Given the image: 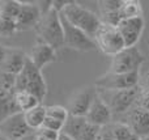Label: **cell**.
Segmentation results:
<instances>
[{"mask_svg":"<svg viewBox=\"0 0 149 140\" xmlns=\"http://www.w3.org/2000/svg\"><path fill=\"white\" fill-rule=\"evenodd\" d=\"M0 140H7V139H5V138H4V136H3V135H1V134H0Z\"/></svg>","mask_w":149,"mask_h":140,"instance_id":"cell-38","label":"cell"},{"mask_svg":"<svg viewBox=\"0 0 149 140\" xmlns=\"http://www.w3.org/2000/svg\"><path fill=\"white\" fill-rule=\"evenodd\" d=\"M15 83H16V75L0 71V91L15 93Z\"/></svg>","mask_w":149,"mask_h":140,"instance_id":"cell-25","label":"cell"},{"mask_svg":"<svg viewBox=\"0 0 149 140\" xmlns=\"http://www.w3.org/2000/svg\"><path fill=\"white\" fill-rule=\"evenodd\" d=\"M16 33H17V29H16L15 21L0 18V38H10Z\"/></svg>","mask_w":149,"mask_h":140,"instance_id":"cell-26","label":"cell"},{"mask_svg":"<svg viewBox=\"0 0 149 140\" xmlns=\"http://www.w3.org/2000/svg\"><path fill=\"white\" fill-rule=\"evenodd\" d=\"M46 117L52 118L55 120H59L62 123H65V120L70 117L67 107L60 106V105H51V106H46Z\"/></svg>","mask_w":149,"mask_h":140,"instance_id":"cell-22","label":"cell"},{"mask_svg":"<svg viewBox=\"0 0 149 140\" xmlns=\"http://www.w3.org/2000/svg\"><path fill=\"white\" fill-rule=\"evenodd\" d=\"M21 8V1L17 0H0V18L15 21Z\"/></svg>","mask_w":149,"mask_h":140,"instance_id":"cell-20","label":"cell"},{"mask_svg":"<svg viewBox=\"0 0 149 140\" xmlns=\"http://www.w3.org/2000/svg\"><path fill=\"white\" fill-rule=\"evenodd\" d=\"M97 140H114L113 138V131H111V123L101 127L100 132H98Z\"/></svg>","mask_w":149,"mask_h":140,"instance_id":"cell-31","label":"cell"},{"mask_svg":"<svg viewBox=\"0 0 149 140\" xmlns=\"http://www.w3.org/2000/svg\"><path fill=\"white\" fill-rule=\"evenodd\" d=\"M136 106L149 111V92H144V91L140 92L139 97H137V101H136Z\"/></svg>","mask_w":149,"mask_h":140,"instance_id":"cell-30","label":"cell"},{"mask_svg":"<svg viewBox=\"0 0 149 140\" xmlns=\"http://www.w3.org/2000/svg\"><path fill=\"white\" fill-rule=\"evenodd\" d=\"M60 13L67 18L68 22L72 24L74 28L80 29L88 37L94 39L95 34H97L98 29L101 26V20L98 17V15H95L94 12L82 7L81 4H79L76 1H70L63 8V10Z\"/></svg>","mask_w":149,"mask_h":140,"instance_id":"cell-2","label":"cell"},{"mask_svg":"<svg viewBox=\"0 0 149 140\" xmlns=\"http://www.w3.org/2000/svg\"><path fill=\"white\" fill-rule=\"evenodd\" d=\"M58 140H73V139L70 138L68 135H65V134L60 132V135H59V138H58Z\"/></svg>","mask_w":149,"mask_h":140,"instance_id":"cell-35","label":"cell"},{"mask_svg":"<svg viewBox=\"0 0 149 140\" xmlns=\"http://www.w3.org/2000/svg\"><path fill=\"white\" fill-rule=\"evenodd\" d=\"M122 18H136L143 17V7L137 0H124L122 5Z\"/></svg>","mask_w":149,"mask_h":140,"instance_id":"cell-21","label":"cell"},{"mask_svg":"<svg viewBox=\"0 0 149 140\" xmlns=\"http://www.w3.org/2000/svg\"><path fill=\"white\" fill-rule=\"evenodd\" d=\"M94 42L97 45V49H100L101 52L111 58L126 47L118 28L107 26L103 24H101L100 29L95 34Z\"/></svg>","mask_w":149,"mask_h":140,"instance_id":"cell-6","label":"cell"},{"mask_svg":"<svg viewBox=\"0 0 149 140\" xmlns=\"http://www.w3.org/2000/svg\"><path fill=\"white\" fill-rule=\"evenodd\" d=\"M4 54H5V46L0 45V64H1V60L4 58Z\"/></svg>","mask_w":149,"mask_h":140,"instance_id":"cell-34","label":"cell"},{"mask_svg":"<svg viewBox=\"0 0 149 140\" xmlns=\"http://www.w3.org/2000/svg\"><path fill=\"white\" fill-rule=\"evenodd\" d=\"M127 125L131 127L132 132L140 138L149 135V111L139 106L131 109L127 117Z\"/></svg>","mask_w":149,"mask_h":140,"instance_id":"cell-16","label":"cell"},{"mask_svg":"<svg viewBox=\"0 0 149 140\" xmlns=\"http://www.w3.org/2000/svg\"><path fill=\"white\" fill-rule=\"evenodd\" d=\"M145 58L136 46L124 47L122 51L111 58L110 72L113 73H130L140 71V67L144 64Z\"/></svg>","mask_w":149,"mask_h":140,"instance_id":"cell-4","label":"cell"},{"mask_svg":"<svg viewBox=\"0 0 149 140\" xmlns=\"http://www.w3.org/2000/svg\"><path fill=\"white\" fill-rule=\"evenodd\" d=\"M15 102H16V106H17L20 113H25V111H28V110H31V109H34V107H37L38 105H42L36 96H33L31 93H29V92H26V91L16 92Z\"/></svg>","mask_w":149,"mask_h":140,"instance_id":"cell-19","label":"cell"},{"mask_svg":"<svg viewBox=\"0 0 149 140\" xmlns=\"http://www.w3.org/2000/svg\"><path fill=\"white\" fill-rule=\"evenodd\" d=\"M144 92H149V73L145 76V80H144Z\"/></svg>","mask_w":149,"mask_h":140,"instance_id":"cell-33","label":"cell"},{"mask_svg":"<svg viewBox=\"0 0 149 140\" xmlns=\"http://www.w3.org/2000/svg\"><path fill=\"white\" fill-rule=\"evenodd\" d=\"M85 118L92 125H95L98 127H103V126L111 123V120H113V113L109 109L107 105L97 94V97L94 98V101H93L92 106H90L88 114L85 115Z\"/></svg>","mask_w":149,"mask_h":140,"instance_id":"cell-15","label":"cell"},{"mask_svg":"<svg viewBox=\"0 0 149 140\" xmlns=\"http://www.w3.org/2000/svg\"><path fill=\"white\" fill-rule=\"evenodd\" d=\"M97 94L103 102L109 106L114 114H123L132 109L137 101L140 94L139 86L131 89H122V91H102L97 89Z\"/></svg>","mask_w":149,"mask_h":140,"instance_id":"cell-3","label":"cell"},{"mask_svg":"<svg viewBox=\"0 0 149 140\" xmlns=\"http://www.w3.org/2000/svg\"><path fill=\"white\" fill-rule=\"evenodd\" d=\"M111 131H113L114 140H127L134 134L131 127L127 123H122V122L111 123Z\"/></svg>","mask_w":149,"mask_h":140,"instance_id":"cell-23","label":"cell"},{"mask_svg":"<svg viewBox=\"0 0 149 140\" xmlns=\"http://www.w3.org/2000/svg\"><path fill=\"white\" fill-rule=\"evenodd\" d=\"M140 81V71L130 73L106 72L94 81V86L102 91H122V89L136 88Z\"/></svg>","mask_w":149,"mask_h":140,"instance_id":"cell-5","label":"cell"},{"mask_svg":"<svg viewBox=\"0 0 149 140\" xmlns=\"http://www.w3.org/2000/svg\"><path fill=\"white\" fill-rule=\"evenodd\" d=\"M36 134L39 139H46V140H58L60 135V132H56V131L49 130V128H45V127L38 128L36 131Z\"/></svg>","mask_w":149,"mask_h":140,"instance_id":"cell-28","label":"cell"},{"mask_svg":"<svg viewBox=\"0 0 149 140\" xmlns=\"http://www.w3.org/2000/svg\"><path fill=\"white\" fill-rule=\"evenodd\" d=\"M28 58L39 71H42L47 64L56 62V50L43 42H37L31 47Z\"/></svg>","mask_w":149,"mask_h":140,"instance_id":"cell-14","label":"cell"},{"mask_svg":"<svg viewBox=\"0 0 149 140\" xmlns=\"http://www.w3.org/2000/svg\"><path fill=\"white\" fill-rule=\"evenodd\" d=\"M120 33L122 38L124 41L126 47H134L139 42L143 31L145 29V21L144 17H136V18H124L119 22L116 26Z\"/></svg>","mask_w":149,"mask_h":140,"instance_id":"cell-12","label":"cell"},{"mask_svg":"<svg viewBox=\"0 0 149 140\" xmlns=\"http://www.w3.org/2000/svg\"><path fill=\"white\" fill-rule=\"evenodd\" d=\"M124 0H100L97 3L98 9L101 13H109V12H116V10L122 9Z\"/></svg>","mask_w":149,"mask_h":140,"instance_id":"cell-24","label":"cell"},{"mask_svg":"<svg viewBox=\"0 0 149 140\" xmlns=\"http://www.w3.org/2000/svg\"><path fill=\"white\" fill-rule=\"evenodd\" d=\"M26 58L28 55L21 47L5 46V54L0 64V71L12 75H18L24 70Z\"/></svg>","mask_w":149,"mask_h":140,"instance_id":"cell-13","label":"cell"},{"mask_svg":"<svg viewBox=\"0 0 149 140\" xmlns=\"http://www.w3.org/2000/svg\"><path fill=\"white\" fill-rule=\"evenodd\" d=\"M41 10L37 1H21V8L17 17L15 18V25L17 31H28L34 29L41 20Z\"/></svg>","mask_w":149,"mask_h":140,"instance_id":"cell-11","label":"cell"},{"mask_svg":"<svg viewBox=\"0 0 149 140\" xmlns=\"http://www.w3.org/2000/svg\"><path fill=\"white\" fill-rule=\"evenodd\" d=\"M34 30L38 37V42H43L54 50L64 47V33L60 21V13L54 7L41 16V20L38 21Z\"/></svg>","mask_w":149,"mask_h":140,"instance_id":"cell-1","label":"cell"},{"mask_svg":"<svg viewBox=\"0 0 149 140\" xmlns=\"http://www.w3.org/2000/svg\"><path fill=\"white\" fill-rule=\"evenodd\" d=\"M60 21H62L63 33H64V47H68V49H72L81 52L93 51V50L97 49V45H95L94 39L88 37L80 29L74 28L72 24L68 22L67 18L62 13H60Z\"/></svg>","mask_w":149,"mask_h":140,"instance_id":"cell-7","label":"cell"},{"mask_svg":"<svg viewBox=\"0 0 149 140\" xmlns=\"http://www.w3.org/2000/svg\"><path fill=\"white\" fill-rule=\"evenodd\" d=\"M127 140H140V136H137L136 134H132V135L130 136V138L127 139Z\"/></svg>","mask_w":149,"mask_h":140,"instance_id":"cell-36","label":"cell"},{"mask_svg":"<svg viewBox=\"0 0 149 140\" xmlns=\"http://www.w3.org/2000/svg\"><path fill=\"white\" fill-rule=\"evenodd\" d=\"M63 126H64V123L59 122V120H55V119H52V118L46 117V119H45L42 127L49 128V130H52V131H56V132H62Z\"/></svg>","mask_w":149,"mask_h":140,"instance_id":"cell-29","label":"cell"},{"mask_svg":"<svg viewBox=\"0 0 149 140\" xmlns=\"http://www.w3.org/2000/svg\"><path fill=\"white\" fill-rule=\"evenodd\" d=\"M100 130H101V127L86 122V125H85L84 130L81 132V136H80V140H97Z\"/></svg>","mask_w":149,"mask_h":140,"instance_id":"cell-27","label":"cell"},{"mask_svg":"<svg viewBox=\"0 0 149 140\" xmlns=\"http://www.w3.org/2000/svg\"><path fill=\"white\" fill-rule=\"evenodd\" d=\"M21 140H38V136H37V134H36V131H33L31 134H29L28 136H25L24 139H21Z\"/></svg>","mask_w":149,"mask_h":140,"instance_id":"cell-32","label":"cell"},{"mask_svg":"<svg viewBox=\"0 0 149 140\" xmlns=\"http://www.w3.org/2000/svg\"><path fill=\"white\" fill-rule=\"evenodd\" d=\"M95 97H97V88L94 85H88L77 89L71 96L67 105V110L70 113V115L85 117Z\"/></svg>","mask_w":149,"mask_h":140,"instance_id":"cell-8","label":"cell"},{"mask_svg":"<svg viewBox=\"0 0 149 140\" xmlns=\"http://www.w3.org/2000/svg\"><path fill=\"white\" fill-rule=\"evenodd\" d=\"M24 118H25L26 125L29 126L31 131H37L43 126V122L46 119V106L43 105H38L37 107L24 113Z\"/></svg>","mask_w":149,"mask_h":140,"instance_id":"cell-18","label":"cell"},{"mask_svg":"<svg viewBox=\"0 0 149 140\" xmlns=\"http://www.w3.org/2000/svg\"><path fill=\"white\" fill-rule=\"evenodd\" d=\"M140 140H149V135H147V136H141V138H140Z\"/></svg>","mask_w":149,"mask_h":140,"instance_id":"cell-37","label":"cell"},{"mask_svg":"<svg viewBox=\"0 0 149 140\" xmlns=\"http://www.w3.org/2000/svg\"><path fill=\"white\" fill-rule=\"evenodd\" d=\"M38 140H46V139H39V138H38Z\"/></svg>","mask_w":149,"mask_h":140,"instance_id":"cell-39","label":"cell"},{"mask_svg":"<svg viewBox=\"0 0 149 140\" xmlns=\"http://www.w3.org/2000/svg\"><path fill=\"white\" fill-rule=\"evenodd\" d=\"M86 122L88 120L85 117H73V115H70L68 119L65 120L64 126H63L62 132L68 135L70 138H72L73 140H80V136H81V132L84 130Z\"/></svg>","mask_w":149,"mask_h":140,"instance_id":"cell-17","label":"cell"},{"mask_svg":"<svg viewBox=\"0 0 149 140\" xmlns=\"http://www.w3.org/2000/svg\"><path fill=\"white\" fill-rule=\"evenodd\" d=\"M33 131L26 125L24 113H17L0 122V134L7 140H21Z\"/></svg>","mask_w":149,"mask_h":140,"instance_id":"cell-10","label":"cell"},{"mask_svg":"<svg viewBox=\"0 0 149 140\" xmlns=\"http://www.w3.org/2000/svg\"><path fill=\"white\" fill-rule=\"evenodd\" d=\"M24 73L26 79V92L31 93L33 96H36L39 100V102H43L46 98L47 94V84L46 80L43 79L42 75V71H39L33 63L29 60V58H26L25 65H24V70L21 71Z\"/></svg>","mask_w":149,"mask_h":140,"instance_id":"cell-9","label":"cell"}]
</instances>
